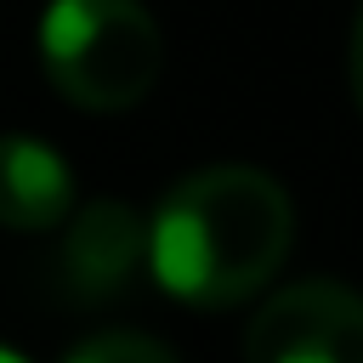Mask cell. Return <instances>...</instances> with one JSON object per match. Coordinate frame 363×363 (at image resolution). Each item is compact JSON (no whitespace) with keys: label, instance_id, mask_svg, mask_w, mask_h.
<instances>
[{"label":"cell","instance_id":"277c9868","mask_svg":"<svg viewBox=\"0 0 363 363\" xmlns=\"http://www.w3.org/2000/svg\"><path fill=\"white\" fill-rule=\"evenodd\" d=\"M142 267H147V221L125 199H91V204L68 210L57 278L79 306L119 301Z\"/></svg>","mask_w":363,"mask_h":363},{"label":"cell","instance_id":"ba28073f","mask_svg":"<svg viewBox=\"0 0 363 363\" xmlns=\"http://www.w3.org/2000/svg\"><path fill=\"white\" fill-rule=\"evenodd\" d=\"M0 363H28L23 352H11V346H0Z\"/></svg>","mask_w":363,"mask_h":363},{"label":"cell","instance_id":"7a4b0ae2","mask_svg":"<svg viewBox=\"0 0 363 363\" xmlns=\"http://www.w3.org/2000/svg\"><path fill=\"white\" fill-rule=\"evenodd\" d=\"M40 68L74 108L125 113L153 91L164 40L142 0H51L40 17Z\"/></svg>","mask_w":363,"mask_h":363},{"label":"cell","instance_id":"3957f363","mask_svg":"<svg viewBox=\"0 0 363 363\" xmlns=\"http://www.w3.org/2000/svg\"><path fill=\"white\" fill-rule=\"evenodd\" d=\"M244 363H363V295L335 278L267 295L250 318Z\"/></svg>","mask_w":363,"mask_h":363},{"label":"cell","instance_id":"5b68a950","mask_svg":"<svg viewBox=\"0 0 363 363\" xmlns=\"http://www.w3.org/2000/svg\"><path fill=\"white\" fill-rule=\"evenodd\" d=\"M74 210V170L40 136H0V227L11 233H51Z\"/></svg>","mask_w":363,"mask_h":363},{"label":"cell","instance_id":"52a82bcc","mask_svg":"<svg viewBox=\"0 0 363 363\" xmlns=\"http://www.w3.org/2000/svg\"><path fill=\"white\" fill-rule=\"evenodd\" d=\"M346 74H352V102L363 113V6L352 17V45H346Z\"/></svg>","mask_w":363,"mask_h":363},{"label":"cell","instance_id":"6da1fadb","mask_svg":"<svg viewBox=\"0 0 363 363\" xmlns=\"http://www.w3.org/2000/svg\"><path fill=\"white\" fill-rule=\"evenodd\" d=\"M295 244L289 193L255 164L187 170L147 216V272L182 306H238L261 295Z\"/></svg>","mask_w":363,"mask_h":363},{"label":"cell","instance_id":"8992f818","mask_svg":"<svg viewBox=\"0 0 363 363\" xmlns=\"http://www.w3.org/2000/svg\"><path fill=\"white\" fill-rule=\"evenodd\" d=\"M62 363H182L164 340L153 335H136V329H113V335H91L79 340Z\"/></svg>","mask_w":363,"mask_h":363}]
</instances>
